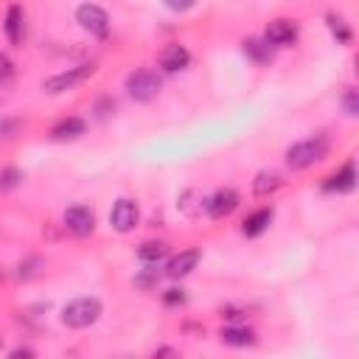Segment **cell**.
I'll use <instances>...</instances> for the list:
<instances>
[{"mask_svg": "<svg viewBox=\"0 0 359 359\" xmlns=\"http://www.w3.org/2000/svg\"><path fill=\"white\" fill-rule=\"evenodd\" d=\"M11 356H31V351L28 348H17V351H11Z\"/></svg>", "mask_w": 359, "mask_h": 359, "instance_id": "obj_28", "label": "cell"}, {"mask_svg": "<svg viewBox=\"0 0 359 359\" xmlns=\"http://www.w3.org/2000/svg\"><path fill=\"white\" fill-rule=\"evenodd\" d=\"M264 39L269 42V45H292L294 39H297V25H294V20H286V17H278V20H272L269 25H266V31H264Z\"/></svg>", "mask_w": 359, "mask_h": 359, "instance_id": "obj_9", "label": "cell"}, {"mask_svg": "<svg viewBox=\"0 0 359 359\" xmlns=\"http://www.w3.org/2000/svg\"><path fill=\"white\" fill-rule=\"evenodd\" d=\"M11 79H14V62L6 53H0V87L8 84Z\"/></svg>", "mask_w": 359, "mask_h": 359, "instance_id": "obj_21", "label": "cell"}, {"mask_svg": "<svg viewBox=\"0 0 359 359\" xmlns=\"http://www.w3.org/2000/svg\"><path fill=\"white\" fill-rule=\"evenodd\" d=\"M3 28H6V36H8L11 45H20V42H22V31H25V25H22V8H20V6H8Z\"/></svg>", "mask_w": 359, "mask_h": 359, "instance_id": "obj_13", "label": "cell"}, {"mask_svg": "<svg viewBox=\"0 0 359 359\" xmlns=\"http://www.w3.org/2000/svg\"><path fill=\"white\" fill-rule=\"evenodd\" d=\"M126 90L135 101H151L160 93V79H157V73L140 67V70L126 76Z\"/></svg>", "mask_w": 359, "mask_h": 359, "instance_id": "obj_5", "label": "cell"}, {"mask_svg": "<svg viewBox=\"0 0 359 359\" xmlns=\"http://www.w3.org/2000/svg\"><path fill=\"white\" fill-rule=\"evenodd\" d=\"M101 317V303L95 297H76L62 309V323L67 328H87Z\"/></svg>", "mask_w": 359, "mask_h": 359, "instance_id": "obj_2", "label": "cell"}, {"mask_svg": "<svg viewBox=\"0 0 359 359\" xmlns=\"http://www.w3.org/2000/svg\"><path fill=\"white\" fill-rule=\"evenodd\" d=\"M0 283H3V275H0Z\"/></svg>", "mask_w": 359, "mask_h": 359, "instance_id": "obj_29", "label": "cell"}, {"mask_svg": "<svg viewBox=\"0 0 359 359\" xmlns=\"http://www.w3.org/2000/svg\"><path fill=\"white\" fill-rule=\"evenodd\" d=\"M135 283H137L140 289H151V286L157 283V269H149L143 278H135Z\"/></svg>", "mask_w": 359, "mask_h": 359, "instance_id": "obj_25", "label": "cell"}, {"mask_svg": "<svg viewBox=\"0 0 359 359\" xmlns=\"http://www.w3.org/2000/svg\"><path fill=\"white\" fill-rule=\"evenodd\" d=\"M356 185V171H353V163L348 160L339 171H334L325 182H323V191H328V194H345V191H351Z\"/></svg>", "mask_w": 359, "mask_h": 359, "instance_id": "obj_12", "label": "cell"}, {"mask_svg": "<svg viewBox=\"0 0 359 359\" xmlns=\"http://www.w3.org/2000/svg\"><path fill=\"white\" fill-rule=\"evenodd\" d=\"M188 62H191V53H188V48H185V45H180V42H168V45L160 50V56H157V65H160L165 73L185 70V67H188Z\"/></svg>", "mask_w": 359, "mask_h": 359, "instance_id": "obj_8", "label": "cell"}, {"mask_svg": "<svg viewBox=\"0 0 359 359\" xmlns=\"http://www.w3.org/2000/svg\"><path fill=\"white\" fill-rule=\"evenodd\" d=\"M325 22H328V31H331V36H334L339 45H351L353 34H351V28H348V22H345L342 17H337V14H328V17H325Z\"/></svg>", "mask_w": 359, "mask_h": 359, "instance_id": "obj_20", "label": "cell"}, {"mask_svg": "<svg viewBox=\"0 0 359 359\" xmlns=\"http://www.w3.org/2000/svg\"><path fill=\"white\" fill-rule=\"evenodd\" d=\"M163 300H165V306H177V303H185V292H182V289H168V292L163 294Z\"/></svg>", "mask_w": 359, "mask_h": 359, "instance_id": "obj_24", "label": "cell"}, {"mask_svg": "<svg viewBox=\"0 0 359 359\" xmlns=\"http://www.w3.org/2000/svg\"><path fill=\"white\" fill-rule=\"evenodd\" d=\"M154 356H177V351H171V348H160Z\"/></svg>", "mask_w": 359, "mask_h": 359, "instance_id": "obj_27", "label": "cell"}, {"mask_svg": "<svg viewBox=\"0 0 359 359\" xmlns=\"http://www.w3.org/2000/svg\"><path fill=\"white\" fill-rule=\"evenodd\" d=\"M93 73H95V67H93V65L67 67V70H62V73H56V76L45 79V81H42V90H45V93H50V95H59V93H65V90H73L76 84H81V81H84V79H90Z\"/></svg>", "mask_w": 359, "mask_h": 359, "instance_id": "obj_4", "label": "cell"}, {"mask_svg": "<svg viewBox=\"0 0 359 359\" xmlns=\"http://www.w3.org/2000/svg\"><path fill=\"white\" fill-rule=\"evenodd\" d=\"M140 222V210H137V202L135 199H118L109 210V224L118 230V233H129L135 224Z\"/></svg>", "mask_w": 359, "mask_h": 359, "instance_id": "obj_6", "label": "cell"}, {"mask_svg": "<svg viewBox=\"0 0 359 359\" xmlns=\"http://www.w3.org/2000/svg\"><path fill=\"white\" fill-rule=\"evenodd\" d=\"M165 6H168L171 11H188V8L196 6V0H165Z\"/></svg>", "mask_w": 359, "mask_h": 359, "instance_id": "obj_26", "label": "cell"}, {"mask_svg": "<svg viewBox=\"0 0 359 359\" xmlns=\"http://www.w3.org/2000/svg\"><path fill=\"white\" fill-rule=\"evenodd\" d=\"M280 174L278 171H261L255 180H252V194L255 196H269V194H275L278 188H280Z\"/></svg>", "mask_w": 359, "mask_h": 359, "instance_id": "obj_17", "label": "cell"}, {"mask_svg": "<svg viewBox=\"0 0 359 359\" xmlns=\"http://www.w3.org/2000/svg\"><path fill=\"white\" fill-rule=\"evenodd\" d=\"M199 258H202V252L194 247V250H182L180 255H174L171 261H168V266H165V275L168 278H185L188 272H194L196 269V264H199Z\"/></svg>", "mask_w": 359, "mask_h": 359, "instance_id": "obj_11", "label": "cell"}, {"mask_svg": "<svg viewBox=\"0 0 359 359\" xmlns=\"http://www.w3.org/2000/svg\"><path fill=\"white\" fill-rule=\"evenodd\" d=\"M272 222V208H258L255 213H250L241 224V233L244 236H261Z\"/></svg>", "mask_w": 359, "mask_h": 359, "instance_id": "obj_15", "label": "cell"}, {"mask_svg": "<svg viewBox=\"0 0 359 359\" xmlns=\"http://www.w3.org/2000/svg\"><path fill=\"white\" fill-rule=\"evenodd\" d=\"M65 227L73 236H90L95 230V216L87 205H73L65 210Z\"/></svg>", "mask_w": 359, "mask_h": 359, "instance_id": "obj_7", "label": "cell"}, {"mask_svg": "<svg viewBox=\"0 0 359 359\" xmlns=\"http://www.w3.org/2000/svg\"><path fill=\"white\" fill-rule=\"evenodd\" d=\"M17 182H20V171H17V168H3V171H0V188H3V191L14 188Z\"/></svg>", "mask_w": 359, "mask_h": 359, "instance_id": "obj_22", "label": "cell"}, {"mask_svg": "<svg viewBox=\"0 0 359 359\" xmlns=\"http://www.w3.org/2000/svg\"><path fill=\"white\" fill-rule=\"evenodd\" d=\"M325 154H328V140H325L323 135H317V137L292 143V146L286 149V165L294 168V171H300V168H309V165L320 163Z\"/></svg>", "mask_w": 359, "mask_h": 359, "instance_id": "obj_1", "label": "cell"}, {"mask_svg": "<svg viewBox=\"0 0 359 359\" xmlns=\"http://www.w3.org/2000/svg\"><path fill=\"white\" fill-rule=\"evenodd\" d=\"M241 45H244V53L255 62H269L272 59V45L266 39H244Z\"/></svg>", "mask_w": 359, "mask_h": 359, "instance_id": "obj_19", "label": "cell"}, {"mask_svg": "<svg viewBox=\"0 0 359 359\" xmlns=\"http://www.w3.org/2000/svg\"><path fill=\"white\" fill-rule=\"evenodd\" d=\"M222 342L224 345H230V348H247V345H252L255 342V334L250 331V328H244V325H230V328H222Z\"/></svg>", "mask_w": 359, "mask_h": 359, "instance_id": "obj_16", "label": "cell"}, {"mask_svg": "<svg viewBox=\"0 0 359 359\" xmlns=\"http://www.w3.org/2000/svg\"><path fill=\"white\" fill-rule=\"evenodd\" d=\"M84 129H87V123H84L81 118H62V121L50 129V137H53V140H73V137L84 135Z\"/></svg>", "mask_w": 359, "mask_h": 359, "instance_id": "obj_14", "label": "cell"}, {"mask_svg": "<svg viewBox=\"0 0 359 359\" xmlns=\"http://www.w3.org/2000/svg\"><path fill=\"white\" fill-rule=\"evenodd\" d=\"M165 255H168V247H165L163 241H143L140 250H137V258H140L143 264H157V261H163Z\"/></svg>", "mask_w": 359, "mask_h": 359, "instance_id": "obj_18", "label": "cell"}, {"mask_svg": "<svg viewBox=\"0 0 359 359\" xmlns=\"http://www.w3.org/2000/svg\"><path fill=\"white\" fill-rule=\"evenodd\" d=\"M76 22H79L87 34L98 36V39H107V34H109V17H107V11H104L101 6H95V3H81V6L76 8Z\"/></svg>", "mask_w": 359, "mask_h": 359, "instance_id": "obj_3", "label": "cell"}, {"mask_svg": "<svg viewBox=\"0 0 359 359\" xmlns=\"http://www.w3.org/2000/svg\"><path fill=\"white\" fill-rule=\"evenodd\" d=\"M238 208V194L233 191V188H222V191H216L213 196H208V213H210V219H224V216H230L233 210Z\"/></svg>", "mask_w": 359, "mask_h": 359, "instance_id": "obj_10", "label": "cell"}, {"mask_svg": "<svg viewBox=\"0 0 359 359\" xmlns=\"http://www.w3.org/2000/svg\"><path fill=\"white\" fill-rule=\"evenodd\" d=\"M342 104H345V112H348V115H356V112H359V101H356V90H348V93L342 95Z\"/></svg>", "mask_w": 359, "mask_h": 359, "instance_id": "obj_23", "label": "cell"}]
</instances>
